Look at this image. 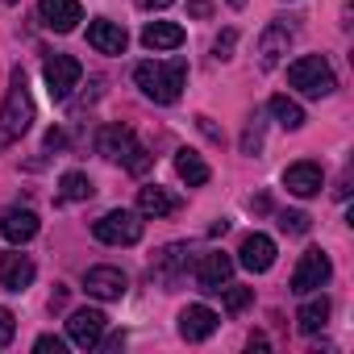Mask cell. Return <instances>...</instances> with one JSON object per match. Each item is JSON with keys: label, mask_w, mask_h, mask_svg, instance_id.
<instances>
[{"label": "cell", "mask_w": 354, "mask_h": 354, "mask_svg": "<svg viewBox=\"0 0 354 354\" xmlns=\"http://www.w3.org/2000/svg\"><path fill=\"white\" fill-rule=\"evenodd\" d=\"M46 146H50V150H63V146H67V133H63V129H50V133H46Z\"/></svg>", "instance_id": "d6a6232c"}, {"label": "cell", "mask_w": 354, "mask_h": 354, "mask_svg": "<svg viewBox=\"0 0 354 354\" xmlns=\"http://www.w3.org/2000/svg\"><path fill=\"white\" fill-rule=\"evenodd\" d=\"M92 192H96V188H92V180H88L84 171H67L63 180H59V196H63V201H88Z\"/></svg>", "instance_id": "cb8c5ba5"}, {"label": "cell", "mask_w": 354, "mask_h": 354, "mask_svg": "<svg viewBox=\"0 0 354 354\" xmlns=\"http://www.w3.org/2000/svg\"><path fill=\"white\" fill-rule=\"evenodd\" d=\"M288 50H292V26H283V21H271V26L263 30V38H259V67H263V71L279 67Z\"/></svg>", "instance_id": "8fae6325"}, {"label": "cell", "mask_w": 354, "mask_h": 354, "mask_svg": "<svg viewBox=\"0 0 354 354\" xmlns=\"http://www.w3.org/2000/svg\"><path fill=\"white\" fill-rule=\"evenodd\" d=\"M34 350H38V354H63V350H67V342H63V337H55V333H42V337L34 342Z\"/></svg>", "instance_id": "f1b7e54d"}, {"label": "cell", "mask_w": 354, "mask_h": 354, "mask_svg": "<svg viewBox=\"0 0 354 354\" xmlns=\"http://www.w3.org/2000/svg\"><path fill=\"white\" fill-rule=\"evenodd\" d=\"M217 313L209 308V304H188L184 313H180V337L184 342H205V337H213L217 333Z\"/></svg>", "instance_id": "9a60e30c"}, {"label": "cell", "mask_w": 354, "mask_h": 354, "mask_svg": "<svg viewBox=\"0 0 354 354\" xmlns=\"http://www.w3.org/2000/svg\"><path fill=\"white\" fill-rule=\"evenodd\" d=\"M80 75H84V67H80V59H71V55H50V59H46V67H42L46 92H50L55 100H67V96H71V88L80 84Z\"/></svg>", "instance_id": "52a82bcc"}, {"label": "cell", "mask_w": 354, "mask_h": 354, "mask_svg": "<svg viewBox=\"0 0 354 354\" xmlns=\"http://www.w3.org/2000/svg\"><path fill=\"white\" fill-rule=\"evenodd\" d=\"M38 21L55 34H71L84 21V9L80 0H38Z\"/></svg>", "instance_id": "9c48e42d"}, {"label": "cell", "mask_w": 354, "mask_h": 354, "mask_svg": "<svg viewBox=\"0 0 354 354\" xmlns=\"http://www.w3.org/2000/svg\"><path fill=\"white\" fill-rule=\"evenodd\" d=\"M34 121V100H30V88H26V75L13 71V88L5 96V104H0V150H9L13 142L26 138Z\"/></svg>", "instance_id": "7a4b0ae2"}, {"label": "cell", "mask_w": 354, "mask_h": 354, "mask_svg": "<svg viewBox=\"0 0 354 354\" xmlns=\"http://www.w3.org/2000/svg\"><path fill=\"white\" fill-rule=\"evenodd\" d=\"M142 46L146 50H175V46H184V30L175 21H150L142 30Z\"/></svg>", "instance_id": "ffe728a7"}, {"label": "cell", "mask_w": 354, "mask_h": 354, "mask_svg": "<svg viewBox=\"0 0 354 354\" xmlns=\"http://www.w3.org/2000/svg\"><path fill=\"white\" fill-rule=\"evenodd\" d=\"M329 275H333L329 254L313 246V250H304V254H300V263H296V271H292V292H296V296H313L317 288H325V283H329Z\"/></svg>", "instance_id": "8992f818"}, {"label": "cell", "mask_w": 354, "mask_h": 354, "mask_svg": "<svg viewBox=\"0 0 354 354\" xmlns=\"http://www.w3.org/2000/svg\"><path fill=\"white\" fill-rule=\"evenodd\" d=\"M138 5H142V9H150V13H158V9H167V5H171V0H138Z\"/></svg>", "instance_id": "836d02e7"}, {"label": "cell", "mask_w": 354, "mask_h": 354, "mask_svg": "<svg viewBox=\"0 0 354 354\" xmlns=\"http://www.w3.org/2000/svg\"><path fill=\"white\" fill-rule=\"evenodd\" d=\"M13 333H17V321H13V313H9V308H0V350H5V346L13 342Z\"/></svg>", "instance_id": "f546056e"}, {"label": "cell", "mask_w": 354, "mask_h": 354, "mask_svg": "<svg viewBox=\"0 0 354 354\" xmlns=\"http://www.w3.org/2000/svg\"><path fill=\"white\" fill-rule=\"evenodd\" d=\"M88 46L100 50V55H125L129 34H125L117 21H92V26H88Z\"/></svg>", "instance_id": "e0dca14e"}, {"label": "cell", "mask_w": 354, "mask_h": 354, "mask_svg": "<svg viewBox=\"0 0 354 354\" xmlns=\"http://www.w3.org/2000/svg\"><path fill=\"white\" fill-rule=\"evenodd\" d=\"M308 221H313L308 213H283L279 217V230L283 234H308Z\"/></svg>", "instance_id": "83f0119b"}, {"label": "cell", "mask_w": 354, "mask_h": 354, "mask_svg": "<svg viewBox=\"0 0 354 354\" xmlns=\"http://www.w3.org/2000/svg\"><path fill=\"white\" fill-rule=\"evenodd\" d=\"M138 213L142 217H171V213H180V196H171L167 188H158V184H150V188H142L138 192Z\"/></svg>", "instance_id": "d6986e66"}, {"label": "cell", "mask_w": 354, "mask_h": 354, "mask_svg": "<svg viewBox=\"0 0 354 354\" xmlns=\"http://www.w3.org/2000/svg\"><path fill=\"white\" fill-rule=\"evenodd\" d=\"M104 329H109V317H104L100 308H75V313L67 317V337H71L80 350H96L100 337H104Z\"/></svg>", "instance_id": "ba28073f"}, {"label": "cell", "mask_w": 354, "mask_h": 354, "mask_svg": "<svg viewBox=\"0 0 354 354\" xmlns=\"http://www.w3.org/2000/svg\"><path fill=\"white\" fill-rule=\"evenodd\" d=\"M234 42H238V34H234V30H225V34L217 38V46H213V50H217V59H230V50H234Z\"/></svg>", "instance_id": "4dcf8cb0"}, {"label": "cell", "mask_w": 354, "mask_h": 354, "mask_svg": "<svg viewBox=\"0 0 354 354\" xmlns=\"http://www.w3.org/2000/svg\"><path fill=\"white\" fill-rule=\"evenodd\" d=\"M188 13H192V17H209L213 5H209V0H188Z\"/></svg>", "instance_id": "1f68e13d"}, {"label": "cell", "mask_w": 354, "mask_h": 354, "mask_svg": "<svg viewBox=\"0 0 354 354\" xmlns=\"http://www.w3.org/2000/svg\"><path fill=\"white\" fill-rule=\"evenodd\" d=\"M230 5H234V9H242V5H246V0H230Z\"/></svg>", "instance_id": "e575fe53"}, {"label": "cell", "mask_w": 354, "mask_h": 354, "mask_svg": "<svg viewBox=\"0 0 354 354\" xmlns=\"http://www.w3.org/2000/svg\"><path fill=\"white\" fill-rule=\"evenodd\" d=\"M221 292H225V308H230V313H242V308L254 300V288H230V283H225Z\"/></svg>", "instance_id": "4316f807"}, {"label": "cell", "mask_w": 354, "mask_h": 354, "mask_svg": "<svg viewBox=\"0 0 354 354\" xmlns=\"http://www.w3.org/2000/svg\"><path fill=\"white\" fill-rule=\"evenodd\" d=\"M288 84H292L300 96H308V100H321V96H329V92L337 88L333 67L325 63V55H304V59H296V63L288 67Z\"/></svg>", "instance_id": "277c9868"}, {"label": "cell", "mask_w": 354, "mask_h": 354, "mask_svg": "<svg viewBox=\"0 0 354 354\" xmlns=\"http://www.w3.org/2000/svg\"><path fill=\"white\" fill-rule=\"evenodd\" d=\"M180 263H184V246H167V250L154 259V267H150V271H154V279H162V283H167V279H175Z\"/></svg>", "instance_id": "d4e9b609"}, {"label": "cell", "mask_w": 354, "mask_h": 354, "mask_svg": "<svg viewBox=\"0 0 354 354\" xmlns=\"http://www.w3.org/2000/svg\"><path fill=\"white\" fill-rule=\"evenodd\" d=\"M84 288H88V296H96V300H121V296L129 292V275H125L121 267H92V271L84 275Z\"/></svg>", "instance_id": "30bf717a"}, {"label": "cell", "mask_w": 354, "mask_h": 354, "mask_svg": "<svg viewBox=\"0 0 354 354\" xmlns=\"http://www.w3.org/2000/svg\"><path fill=\"white\" fill-rule=\"evenodd\" d=\"M234 263L246 267V271H254V275H263V271H271V263H275V242H271L267 234H246Z\"/></svg>", "instance_id": "7c38bea8"}, {"label": "cell", "mask_w": 354, "mask_h": 354, "mask_svg": "<svg viewBox=\"0 0 354 354\" xmlns=\"http://www.w3.org/2000/svg\"><path fill=\"white\" fill-rule=\"evenodd\" d=\"M267 109H271V117H275L283 129H300V125H304V109H300L292 96H271Z\"/></svg>", "instance_id": "603a6c76"}, {"label": "cell", "mask_w": 354, "mask_h": 354, "mask_svg": "<svg viewBox=\"0 0 354 354\" xmlns=\"http://www.w3.org/2000/svg\"><path fill=\"white\" fill-rule=\"evenodd\" d=\"M259 146H263V121L250 117L246 121V133H242V154H259Z\"/></svg>", "instance_id": "484cf974"}, {"label": "cell", "mask_w": 354, "mask_h": 354, "mask_svg": "<svg viewBox=\"0 0 354 354\" xmlns=\"http://www.w3.org/2000/svg\"><path fill=\"white\" fill-rule=\"evenodd\" d=\"M175 171H180V180L188 184V188H205L209 184V162L196 154V150H180V154H175Z\"/></svg>", "instance_id": "44dd1931"}, {"label": "cell", "mask_w": 354, "mask_h": 354, "mask_svg": "<svg viewBox=\"0 0 354 354\" xmlns=\"http://www.w3.org/2000/svg\"><path fill=\"white\" fill-rule=\"evenodd\" d=\"M38 225H42V221H38L34 209H9L5 217H0V234H5L13 246H26V242L38 234Z\"/></svg>", "instance_id": "ac0fdd59"}, {"label": "cell", "mask_w": 354, "mask_h": 354, "mask_svg": "<svg viewBox=\"0 0 354 354\" xmlns=\"http://www.w3.org/2000/svg\"><path fill=\"white\" fill-rule=\"evenodd\" d=\"M92 234H96V242H104V246H133V242L142 238V213L113 209V213H104V217L92 225Z\"/></svg>", "instance_id": "5b68a950"}, {"label": "cell", "mask_w": 354, "mask_h": 354, "mask_svg": "<svg viewBox=\"0 0 354 354\" xmlns=\"http://www.w3.org/2000/svg\"><path fill=\"white\" fill-rule=\"evenodd\" d=\"M34 275H38V267H34V259L30 254H0V288H9V292H26L30 283H34Z\"/></svg>", "instance_id": "2e32d148"}, {"label": "cell", "mask_w": 354, "mask_h": 354, "mask_svg": "<svg viewBox=\"0 0 354 354\" xmlns=\"http://www.w3.org/2000/svg\"><path fill=\"white\" fill-rule=\"evenodd\" d=\"M96 150H100L109 162L129 167L133 175H142V171L150 167V154L138 146V138H133V129H129V125H104V129H100V138H96Z\"/></svg>", "instance_id": "3957f363"}, {"label": "cell", "mask_w": 354, "mask_h": 354, "mask_svg": "<svg viewBox=\"0 0 354 354\" xmlns=\"http://www.w3.org/2000/svg\"><path fill=\"white\" fill-rule=\"evenodd\" d=\"M325 321H329V300H325V296H317V300L300 304V313H296V329H300L304 337L321 333V329H325Z\"/></svg>", "instance_id": "7402d4cb"}, {"label": "cell", "mask_w": 354, "mask_h": 354, "mask_svg": "<svg viewBox=\"0 0 354 354\" xmlns=\"http://www.w3.org/2000/svg\"><path fill=\"white\" fill-rule=\"evenodd\" d=\"M133 80L142 88L146 100L154 104H175L188 84V63L184 59H171V63H138L133 67Z\"/></svg>", "instance_id": "6da1fadb"}, {"label": "cell", "mask_w": 354, "mask_h": 354, "mask_svg": "<svg viewBox=\"0 0 354 354\" xmlns=\"http://www.w3.org/2000/svg\"><path fill=\"white\" fill-rule=\"evenodd\" d=\"M230 275H234V259H230L225 250L201 254V263H196V283H201L205 292H221V288L230 283Z\"/></svg>", "instance_id": "5bb4252c"}, {"label": "cell", "mask_w": 354, "mask_h": 354, "mask_svg": "<svg viewBox=\"0 0 354 354\" xmlns=\"http://www.w3.org/2000/svg\"><path fill=\"white\" fill-rule=\"evenodd\" d=\"M283 188L292 192V196H300V201H308V196H317L321 188H325V175H321V167L317 162H292L288 171H283Z\"/></svg>", "instance_id": "4fadbf2b"}, {"label": "cell", "mask_w": 354, "mask_h": 354, "mask_svg": "<svg viewBox=\"0 0 354 354\" xmlns=\"http://www.w3.org/2000/svg\"><path fill=\"white\" fill-rule=\"evenodd\" d=\"M5 5H17V0H5Z\"/></svg>", "instance_id": "d590c367"}]
</instances>
